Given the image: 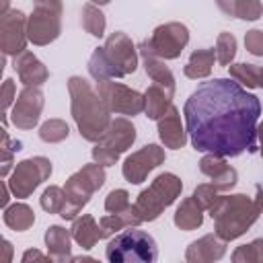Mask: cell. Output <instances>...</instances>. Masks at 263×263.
<instances>
[{
	"instance_id": "cell-7",
	"label": "cell",
	"mask_w": 263,
	"mask_h": 263,
	"mask_svg": "<svg viewBox=\"0 0 263 263\" xmlns=\"http://www.w3.org/2000/svg\"><path fill=\"white\" fill-rule=\"evenodd\" d=\"M62 0H33L27 18V35L33 45H49L62 33Z\"/></svg>"
},
{
	"instance_id": "cell-33",
	"label": "cell",
	"mask_w": 263,
	"mask_h": 263,
	"mask_svg": "<svg viewBox=\"0 0 263 263\" xmlns=\"http://www.w3.org/2000/svg\"><path fill=\"white\" fill-rule=\"evenodd\" d=\"M236 55V37L232 33L222 31L216 39V62L220 66H230Z\"/></svg>"
},
{
	"instance_id": "cell-2",
	"label": "cell",
	"mask_w": 263,
	"mask_h": 263,
	"mask_svg": "<svg viewBox=\"0 0 263 263\" xmlns=\"http://www.w3.org/2000/svg\"><path fill=\"white\" fill-rule=\"evenodd\" d=\"M70 92V113L76 121L80 136L88 142H99L111 123V111L99 97V92L90 86V82L82 76L68 78Z\"/></svg>"
},
{
	"instance_id": "cell-27",
	"label": "cell",
	"mask_w": 263,
	"mask_h": 263,
	"mask_svg": "<svg viewBox=\"0 0 263 263\" xmlns=\"http://www.w3.org/2000/svg\"><path fill=\"white\" fill-rule=\"evenodd\" d=\"M173 222H175L177 228H181L185 232L195 230V228H199L203 224V208L193 199V195L185 197L179 203V208H177V212L173 216Z\"/></svg>"
},
{
	"instance_id": "cell-11",
	"label": "cell",
	"mask_w": 263,
	"mask_h": 263,
	"mask_svg": "<svg viewBox=\"0 0 263 263\" xmlns=\"http://www.w3.org/2000/svg\"><path fill=\"white\" fill-rule=\"evenodd\" d=\"M97 92L111 113L119 115H140L144 111V95L136 88H129L115 80H101L97 84Z\"/></svg>"
},
{
	"instance_id": "cell-3",
	"label": "cell",
	"mask_w": 263,
	"mask_h": 263,
	"mask_svg": "<svg viewBox=\"0 0 263 263\" xmlns=\"http://www.w3.org/2000/svg\"><path fill=\"white\" fill-rule=\"evenodd\" d=\"M208 212L214 220V232L226 242L240 238L261 216L255 199L245 193L220 195Z\"/></svg>"
},
{
	"instance_id": "cell-1",
	"label": "cell",
	"mask_w": 263,
	"mask_h": 263,
	"mask_svg": "<svg viewBox=\"0 0 263 263\" xmlns=\"http://www.w3.org/2000/svg\"><path fill=\"white\" fill-rule=\"evenodd\" d=\"M187 136L197 152L238 156L257 152L259 99L245 90L234 78L201 82L183 107Z\"/></svg>"
},
{
	"instance_id": "cell-16",
	"label": "cell",
	"mask_w": 263,
	"mask_h": 263,
	"mask_svg": "<svg viewBox=\"0 0 263 263\" xmlns=\"http://www.w3.org/2000/svg\"><path fill=\"white\" fill-rule=\"evenodd\" d=\"M199 171L212 179L214 187L222 193V191H230L236 181H238V173L236 168H232L228 162H226V156H220V154H212L208 152L205 156H201L199 160Z\"/></svg>"
},
{
	"instance_id": "cell-9",
	"label": "cell",
	"mask_w": 263,
	"mask_h": 263,
	"mask_svg": "<svg viewBox=\"0 0 263 263\" xmlns=\"http://www.w3.org/2000/svg\"><path fill=\"white\" fill-rule=\"evenodd\" d=\"M189 43V29L183 23H164L158 25L148 39H144L138 47L148 49L150 53L162 58V60H177L181 51Z\"/></svg>"
},
{
	"instance_id": "cell-48",
	"label": "cell",
	"mask_w": 263,
	"mask_h": 263,
	"mask_svg": "<svg viewBox=\"0 0 263 263\" xmlns=\"http://www.w3.org/2000/svg\"><path fill=\"white\" fill-rule=\"evenodd\" d=\"M92 4H97V6H105V4H109L111 0H90Z\"/></svg>"
},
{
	"instance_id": "cell-4",
	"label": "cell",
	"mask_w": 263,
	"mask_h": 263,
	"mask_svg": "<svg viewBox=\"0 0 263 263\" xmlns=\"http://www.w3.org/2000/svg\"><path fill=\"white\" fill-rule=\"evenodd\" d=\"M105 257L111 263H154L158 259V247L148 232L129 226L111 236Z\"/></svg>"
},
{
	"instance_id": "cell-38",
	"label": "cell",
	"mask_w": 263,
	"mask_h": 263,
	"mask_svg": "<svg viewBox=\"0 0 263 263\" xmlns=\"http://www.w3.org/2000/svg\"><path fill=\"white\" fill-rule=\"evenodd\" d=\"M245 47L253 55H263V31L251 29L245 33Z\"/></svg>"
},
{
	"instance_id": "cell-46",
	"label": "cell",
	"mask_w": 263,
	"mask_h": 263,
	"mask_svg": "<svg viewBox=\"0 0 263 263\" xmlns=\"http://www.w3.org/2000/svg\"><path fill=\"white\" fill-rule=\"evenodd\" d=\"M257 138H259V150H261V156H263V121L257 125Z\"/></svg>"
},
{
	"instance_id": "cell-14",
	"label": "cell",
	"mask_w": 263,
	"mask_h": 263,
	"mask_svg": "<svg viewBox=\"0 0 263 263\" xmlns=\"http://www.w3.org/2000/svg\"><path fill=\"white\" fill-rule=\"evenodd\" d=\"M45 105V97L39 86H25L10 111V121L18 129H33L39 123L41 111Z\"/></svg>"
},
{
	"instance_id": "cell-22",
	"label": "cell",
	"mask_w": 263,
	"mask_h": 263,
	"mask_svg": "<svg viewBox=\"0 0 263 263\" xmlns=\"http://www.w3.org/2000/svg\"><path fill=\"white\" fill-rule=\"evenodd\" d=\"M144 220L142 216L138 214L136 205L132 203L127 210L123 212H117V214H107L99 220V226H101V238H111L113 234L121 232L123 228H129V226H140Z\"/></svg>"
},
{
	"instance_id": "cell-6",
	"label": "cell",
	"mask_w": 263,
	"mask_h": 263,
	"mask_svg": "<svg viewBox=\"0 0 263 263\" xmlns=\"http://www.w3.org/2000/svg\"><path fill=\"white\" fill-rule=\"evenodd\" d=\"M183 191V181L175 173H160L146 189L138 193L136 210L144 222H154L168 205L177 201Z\"/></svg>"
},
{
	"instance_id": "cell-10",
	"label": "cell",
	"mask_w": 263,
	"mask_h": 263,
	"mask_svg": "<svg viewBox=\"0 0 263 263\" xmlns=\"http://www.w3.org/2000/svg\"><path fill=\"white\" fill-rule=\"evenodd\" d=\"M51 175V160L45 156H33L25 158L14 164L12 175L8 179V187L16 199L29 197L43 181H47Z\"/></svg>"
},
{
	"instance_id": "cell-5",
	"label": "cell",
	"mask_w": 263,
	"mask_h": 263,
	"mask_svg": "<svg viewBox=\"0 0 263 263\" xmlns=\"http://www.w3.org/2000/svg\"><path fill=\"white\" fill-rule=\"evenodd\" d=\"M105 183V166L99 162L84 164L74 175H70L64 183L66 191V205L60 212L64 220H74L82 212V208L90 201L92 193L99 191Z\"/></svg>"
},
{
	"instance_id": "cell-31",
	"label": "cell",
	"mask_w": 263,
	"mask_h": 263,
	"mask_svg": "<svg viewBox=\"0 0 263 263\" xmlns=\"http://www.w3.org/2000/svg\"><path fill=\"white\" fill-rule=\"evenodd\" d=\"M80 23H82V29L92 35V37H103L105 35V27H107V21H105V14L101 12V8L92 2L84 4L82 6V12H80Z\"/></svg>"
},
{
	"instance_id": "cell-8",
	"label": "cell",
	"mask_w": 263,
	"mask_h": 263,
	"mask_svg": "<svg viewBox=\"0 0 263 263\" xmlns=\"http://www.w3.org/2000/svg\"><path fill=\"white\" fill-rule=\"evenodd\" d=\"M136 142V127L129 119L125 117H115L111 119L107 132L103 134V138L99 142H95L92 148V160L103 164V166H111L119 160V156L132 148V144Z\"/></svg>"
},
{
	"instance_id": "cell-18",
	"label": "cell",
	"mask_w": 263,
	"mask_h": 263,
	"mask_svg": "<svg viewBox=\"0 0 263 263\" xmlns=\"http://www.w3.org/2000/svg\"><path fill=\"white\" fill-rule=\"evenodd\" d=\"M12 68L18 74V80L25 86H41L49 78V70L43 66V62H39L37 55L31 53V51H27V49L23 53L14 55Z\"/></svg>"
},
{
	"instance_id": "cell-44",
	"label": "cell",
	"mask_w": 263,
	"mask_h": 263,
	"mask_svg": "<svg viewBox=\"0 0 263 263\" xmlns=\"http://www.w3.org/2000/svg\"><path fill=\"white\" fill-rule=\"evenodd\" d=\"M255 205H257V208H259V212L263 214V187H261V185L257 187V195H255Z\"/></svg>"
},
{
	"instance_id": "cell-39",
	"label": "cell",
	"mask_w": 263,
	"mask_h": 263,
	"mask_svg": "<svg viewBox=\"0 0 263 263\" xmlns=\"http://www.w3.org/2000/svg\"><path fill=\"white\" fill-rule=\"evenodd\" d=\"M16 101V86H14V80L6 78L4 84H2V111L6 113L10 105H14Z\"/></svg>"
},
{
	"instance_id": "cell-36",
	"label": "cell",
	"mask_w": 263,
	"mask_h": 263,
	"mask_svg": "<svg viewBox=\"0 0 263 263\" xmlns=\"http://www.w3.org/2000/svg\"><path fill=\"white\" fill-rule=\"evenodd\" d=\"M220 197V191L214 187V183H201L193 189V199L203 208V210H210L216 199Z\"/></svg>"
},
{
	"instance_id": "cell-35",
	"label": "cell",
	"mask_w": 263,
	"mask_h": 263,
	"mask_svg": "<svg viewBox=\"0 0 263 263\" xmlns=\"http://www.w3.org/2000/svg\"><path fill=\"white\" fill-rule=\"evenodd\" d=\"M234 263H263V238H255L249 245L238 247L232 253Z\"/></svg>"
},
{
	"instance_id": "cell-30",
	"label": "cell",
	"mask_w": 263,
	"mask_h": 263,
	"mask_svg": "<svg viewBox=\"0 0 263 263\" xmlns=\"http://www.w3.org/2000/svg\"><path fill=\"white\" fill-rule=\"evenodd\" d=\"M228 72H230V78H234L240 86H247V88H263V68L261 66L238 62V64H230L228 66Z\"/></svg>"
},
{
	"instance_id": "cell-32",
	"label": "cell",
	"mask_w": 263,
	"mask_h": 263,
	"mask_svg": "<svg viewBox=\"0 0 263 263\" xmlns=\"http://www.w3.org/2000/svg\"><path fill=\"white\" fill-rule=\"evenodd\" d=\"M70 136V127L64 119H47L39 127V138L47 144H58L64 142Z\"/></svg>"
},
{
	"instance_id": "cell-21",
	"label": "cell",
	"mask_w": 263,
	"mask_h": 263,
	"mask_svg": "<svg viewBox=\"0 0 263 263\" xmlns=\"http://www.w3.org/2000/svg\"><path fill=\"white\" fill-rule=\"evenodd\" d=\"M45 247L51 261H70L72 259V230H66L64 226H49L45 230Z\"/></svg>"
},
{
	"instance_id": "cell-29",
	"label": "cell",
	"mask_w": 263,
	"mask_h": 263,
	"mask_svg": "<svg viewBox=\"0 0 263 263\" xmlns=\"http://www.w3.org/2000/svg\"><path fill=\"white\" fill-rule=\"evenodd\" d=\"M2 218H4V224L14 232H25L35 224L33 208H29L27 203H21V201H16L12 205H6Z\"/></svg>"
},
{
	"instance_id": "cell-41",
	"label": "cell",
	"mask_w": 263,
	"mask_h": 263,
	"mask_svg": "<svg viewBox=\"0 0 263 263\" xmlns=\"http://www.w3.org/2000/svg\"><path fill=\"white\" fill-rule=\"evenodd\" d=\"M21 142L18 140H10V136H8V132L6 129H2V144H0V148H8V150H12V152H18L21 150Z\"/></svg>"
},
{
	"instance_id": "cell-43",
	"label": "cell",
	"mask_w": 263,
	"mask_h": 263,
	"mask_svg": "<svg viewBox=\"0 0 263 263\" xmlns=\"http://www.w3.org/2000/svg\"><path fill=\"white\" fill-rule=\"evenodd\" d=\"M10 187H8V181H2V199H0V205L6 208L8 205V199H10Z\"/></svg>"
},
{
	"instance_id": "cell-37",
	"label": "cell",
	"mask_w": 263,
	"mask_h": 263,
	"mask_svg": "<svg viewBox=\"0 0 263 263\" xmlns=\"http://www.w3.org/2000/svg\"><path fill=\"white\" fill-rule=\"evenodd\" d=\"M132 203H129V193L125 189H113L109 191V195L105 197V210L111 212V214H117V212H123L127 210Z\"/></svg>"
},
{
	"instance_id": "cell-23",
	"label": "cell",
	"mask_w": 263,
	"mask_h": 263,
	"mask_svg": "<svg viewBox=\"0 0 263 263\" xmlns=\"http://www.w3.org/2000/svg\"><path fill=\"white\" fill-rule=\"evenodd\" d=\"M70 230H72V238L76 240V245L84 251H90L101 240V226L90 214H82L74 218Z\"/></svg>"
},
{
	"instance_id": "cell-26",
	"label": "cell",
	"mask_w": 263,
	"mask_h": 263,
	"mask_svg": "<svg viewBox=\"0 0 263 263\" xmlns=\"http://www.w3.org/2000/svg\"><path fill=\"white\" fill-rule=\"evenodd\" d=\"M214 62H216V49H195L191 51L187 64L183 66V74L191 80H199V78H208L212 74V68H214Z\"/></svg>"
},
{
	"instance_id": "cell-40",
	"label": "cell",
	"mask_w": 263,
	"mask_h": 263,
	"mask_svg": "<svg viewBox=\"0 0 263 263\" xmlns=\"http://www.w3.org/2000/svg\"><path fill=\"white\" fill-rule=\"evenodd\" d=\"M0 154H2V160H0V175L6 179L8 177V173H10V168H12V164H14V158H12V150H8V148H0Z\"/></svg>"
},
{
	"instance_id": "cell-13",
	"label": "cell",
	"mask_w": 263,
	"mask_h": 263,
	"mask_svg": "<svg viewBox=\"0 0 263 263\" xmlns=\"http://www.w3.org/2000/svg\"><path fill=\"white\" fill-rule=\"evenodd\" d=\"M27 18L23 10H8L0 14V49L4 55H18L25 51L29 35H27Z\"/></svg>"
},
{
	"instance_id": "cell-47",
	"label": "cell",
	"mask_w": 263,
	"mask_h": 263,
	"mask_svg": "<svg viewBox=\"0 0 263 263\" xmlns=\"http://www.w3.org/2000/svg\"><path fill=\"white\" fill-rule=\"evenodd\" d=\"M10 8H8V0H2V8H0V14H4V12H8Z\"/></svg>"
},
{
	"instance_id": "cell-12",
	"label": "cell",
	"mask_w": 263,
	"mask_h": 263,
	"mask_svg": "<svg viewBox=\"0 0 263 263\" xmlns=\"http://www.w3.org/2000/svg\"><path fill=\"white\" fill-rule=\"evenodd\" d=\"M164 148H160L158 144H146L144 148L132 152L123 164H121V173L123 179L132 185H140L142 181H146L148 173H152L154 168H158L164 162Z\"/></svg>"
},
{
	"instance_id": "cell-45",
	"label": "cell",
	"mask_w": 263,
	"mask_h": 263,
	"mask_svg": "<svg viewBox=\"0 0 263 263\" xmlns=\"http://www.w3.org/2000/svg\"><path fill=\"white\" fill-rule=\"evenodd\" d=\"M2 247H4V261L8 263L12 259V245L8 240H2Z\"/></svg>"
},
{
	"instance_id": "cell-17",
	"label": "cell",
	"mask_w": 263,
	"mask_h": 263,
	"mask_svg": "<svg viewBox=\"0 0 263 263\" xmlns=\"http://www.w3.org/2000/svg\"><path fill=\"white\" fill-rule=\"evenodd\" d=\"M224 255H226V240H222L216 232L193 240L185 251V259L189 263H212L222 259Z\"/></svg>"
},
{
	"instance_id": "cell-28",
	"label": "cell",
	"mask_w": 263,
	"mask_h": 263,
	"mask_svg": "<svg viewBox=\"0 0 263 263\" xmlns=\"http://www.w3.org/2000/svg\"><path fill=\"white\" fill-rule=\"evenodd\" d=\"M173 107V97L158 84L148 86V90L144 92V113L148 119L158 121L168 109Z\"/></svg>"
},
{
	"instance_id": "cell-19",
	"label": "cell",
	"mask_w": 263,
	"mask_h": 263,
	"mask_svg": "<svg viewBox=\"0 0 263 263\" xmlns=\"http://www.w3.org/2000/svg\"><path fill=\"white\" fill-rule=\"evenodd\" d=\"M158 138L164 144V148L171 150H179L187 144V127H183L181 113L175 105L158 119Z\"/></svg>"
},
{
	"instance_id": "cell-20",
	"label": "cell",
	"mask_w": 263,
	"mask_h": 263,
	"mask_svg": "<svg viewBox=\"0 0 263 263\" xmlns=\"http://www.w3.org/2000/svg\"><path fill=\"white\" fill-rule=\"evenodd\" d=\"M138 49H140V53H142L144 70H146V74L150 76V80H152L154 84L162 86L171 97H175V88H177L175 76H173L171 68L164 64V60L158 58V55H154V53H150V51L144 49V47H138Z\"/></svg>"
},
{
	"instance_id": "cell-24",
	"label": "cell",
	"mask_w": 263,
	"mask_h": 263,
	"mask_svg": "<svg viewBox=\"0 0 263 263\" xmlns=\"http://www.w3.org/2000/svg\"><path fill=\"white\" fill-rule=\"evenodd\" d=\"M88 74L101 82V80H115V78H123L125 74L115 66V62L109 58L105 47H95V51L88 58Z\"/></svg>"
},
{
	"instance_id": "cell-25",
	"label": "cell",
	"mask_w": 263,
	"mask_h": 263,
	"mask_svg": "<svg viewBox=\"0 0 263 263\" xmlns=\"http://www.w3.org/2000/svg\"><path fill=\"white\" fill-rule=\"evenodd\" d=\"M218 8L230 18L242 21H257L263 14L261 0H216Z\"/></svg>"
},
{
	"instance_id": "cell-15",
	"label": "cell",
	"mask_w": 263,
	"mask_h": 263,
	"mask_svg": "<svg viewBox=\"0 0 263 263\" xmlns=\"http://www.w3.org/2000/svg\"><path fill=\"white\" fill-rule=\"evenodd\" d=\"M103 47L107 49L109 58L115 62V66L125 76L136 72V68H138V51H136V45L132 43V39L125 33H121V31L111 33Z\"/></svg>"
},
{
	"instance_id": "cell-34",
	"label": "cell",
	"mask_w": 263,
	"mask_h": 263,
	"mask_svg": "<svg viewBox=\"0 0 263 263\" xmlns=\"http://www.w3.org/2000/svg\"><path fill=\"white\" fill-rule=\"evenodd\" d=\"M39 203L41 208L47 212V214H60L66 205V191L64 187H58V185H49L41 197H39Z\"/></svg>"
},
{
	"instance_id": "cell-42",
	"label": "cell",
	"mask_w": 263,
	"mask_h": 263,
	"mask_svg": "<svg viewBox=\"0 0 263 263\" xmlns=\"http://www.w3.org/2000/svg\"><path fill=\"white\" fill-rule=\"evenodd\" d=\"M45 259L51 261L49 255H43V253H39L37 249H29V251H25V255H23V263H29V261H45Z\"/></svg>"
}]
</instances>
